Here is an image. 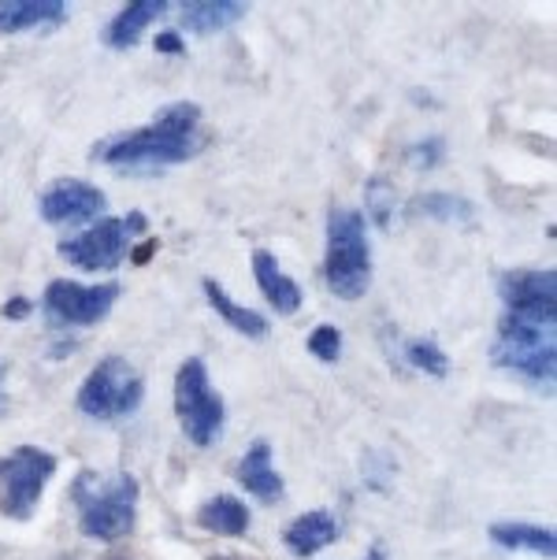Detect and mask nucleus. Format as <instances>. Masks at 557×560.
Returning <instances> with one entry per match:
<instances>
[{"label": "nucleus", "mask_w": 557, "mask_h": 560, "mask_svg": "<svg viewBox=\"0 0 557 560\" xmlns=\"http://www.w3.org/2000/svg\"><path fill=\"white\" fill-rule=\"evenodd\" d=\"M201 145H205L201 108L190 101H178L160 108V116L149 127L135 130V135L101 141L93 149V160L119 171H135V175H149V171L186 164V160L201 153Z\"/></svg>", "instance_id": "f257e3e1"}, {"label": "nucleus", "mask_w": 557, "mask_h": 560, "mask_svg": "<svg viewBox=\"0 0 557 560\" xmlns=\"http://www.w3.org/2000/svg\"><path fill=\"white\" fill-rule=\"evenodd\" d=\"M71 498L79 505V527L86 538L97 542H116L130 535L138 509V482L130 476H97L82 471L71 487Z\"/></svg>", "instance_id": "f03ea898"}, {"label": "nucleus", "mask_w": 557, "mask_h": 560, "mask_svg": "<svg viewBox=\"0 0 557 560\" xmlns=\"http://www.w3.org/2000/svg\"><path fill=\"white\" fill-rule=\"evenodd\" d=\"M327 290L343 301H361L372 287V249H368L364 215L353 208H335L327 215Z\"/></svg>", "instance_id": "7ed1b4c3"}, {"label": "nucleus", "mask_w": 557, "mask_h": 560, "mask_svg": "<svg viewBox=\"0 0 557 560\" xmlns=\"http://www.w3.org/2000/svg\"><path fill=\"white\" fill-rule=\"evenodd\" d=\"M490 360L506 372L521 375L524 383H532L535 390H554V372H557V346H554V327L550 323H535L521 316L498 319V338L490 349Z\"/></svg>", "instance_id": "20e7f679"}, {"label": "nucleus", "mask_w": 557, "mask_h": 560, "mask_svg": "<svg viewBox=\"0 0 557 560\" xmlns=\"http://www.w3.org/2000/svg\"><path fill=\"white\" fill-rule=\"evenodd\" d=\"M175 416L183 423V434L194 445L209 450L223 439V420H227V408L223 397L212 390L209 383V368H205L201 357L183 360L175 375Z\"/></svg>", "instance_id": "39448f33"}, {"label": "nucleus", "mask_w": 557, "mask_h": 560, "mask_svg": "<svg viewBox=\"0 0 557 560\" xmlns=\"http://www.w3.org/2000/svg\"><path fill=\"white\" fill-rule=\"evenodd\" d=\"M141 397H146V383H141L138 368L123 357H105L79 386V412L90 420H123L135 416Z\"/></svg>", "instance_id": "423d86ee"}, {"label": "nucleus", "mask_w": 557, "mask_h": 560, "mask_svg": "<svg viewBox=\"0 0 557 560\" xmlns=\"http://www.w3.org/2000/svg\"><path fill=\"white\" fill-rule=\"evenodd\" d=\"M146 223L149 220L141 212L108 215V220H97L82 234H74V238L60 242V256L82 271H116L127 260L135 238L146 231Z\"/></svg>", "instance_id": "0eeeda50"}, {"label": "nucleus", "mask_w": 557, "mask_h": 560, "mask_svg": "<svg viewBox=\"0 0 557 560\" xmlns=\"http://www.w3.org/2000/svg\"><path fill=\"white\" fill-rule=\"evenodd\" d=\"M53 471L56 457L37 445H19L8 457H0V512L12 520H31Z\"/></svg>", "instance_id": "6e6552de"}, {"label": "nucleus", "mask_w": 557, "mask_h": 560, "mask_svg": "<svg viewBox=\"0 0 557 560\" xmlns=\"http://www.w3.org/2000/svg\"><path fill=\"white\" fill-rule=\"evenodd\" d=\"M119 301V282H101V287H82L71 279H56L45 287L42 308L56 327H93L112 312Z\"/></svg>", "instance_id": "1a4fd4ad"}, {"label": "nucleus", "mask_w": 557, "mask_h": 560, "mask_svg": "<svg viewBox=\"0 0 557 560\" xmlns=\"http://www.w3.org/2000/svg\"><path fill=\"white\" fill-rule=\"evenodd\" d=\"M502 305L509 316L557 323V279L554 271H506L498 282Z\"/></svg>", "instance_id": "9d476101"}, {"label": "nucleus", "mask_w": 557, "mask_h": 560, "mask_svg": "<svg viewBox=\"0 0 557 560\" xmlns=\"http://www.w3.org/2000/svg\"><path fill=\"white\" fill-rule=\"evenodd\" d=\"M42 220L45 223H93L105 215L108 197L97 186L79 183V178H60L42 194Z\"/></svg>", "instance_id": "9b49d317"}, {"label": "nucleus", "mask_w": 557, "mask_h": 560, "mask_svg": "<svg viewBox=\"0 0 557 560\" xmlns=\"http://www.w3.org/2000/svg\"><path fill=\"white\" fill-rule=\"evenodd\" d=\"M253 279H257L264 301H268L279 316H294V312L301 308V287L290 279V275H282L279 260L268 249L253 253Z\"/></svg>", "instance_id": "f8f14e48"}, {"label": "nucleus", "mask_w": 557, "mask_h": 560, "mask_svg": "<svg viewBox=\"0 0 557 560\" xmlns=\"http://www.w3.org/2000/svg\"><path fill=\"white\" fill-rule=\"evenodd\" d=\"M338 520L332 509H313L305 512V516H298L294 524L287 527V535H282V542L294 557H316L320 549H327L338 538Z\"/></svg>", "instance_id": "ddd939ff"}, {"label": "nucleus", "mask_w": 557, "mask_h": 560, "mask_svg": "<svg viewBox=\"0 0 557 560\" xmlns=\"http://www.w3.org/2000/svg\"><path fill=\"white\" fill-rule=\"evenodd\" d=\"M63 19H68V4L63 0H0V34L60 26Z\"/></svg>", "instance_id": "4468645a"}, {"label": "nucleus", "mask_w": 557, "mask_h": 560, "mask_svg": "<svg viewBox=\"0 0 557 560\" xmlns=\"http://www.w3.org/2000/svg\"><path fill=\"white\" fill-rule=\"evenodd\" d=\"M239 482L257 501H264V505H276V501H282V476H279L276 468H271V445L264 442V439L253 442L250 453L242 457Z\"/></svg>", "instance_id": "2eb2a0df"}, {"label": "nucleus", "mask_w": 557, "mask_h": 560, "mask_svg": "<svg viewBox=\"0 0 557 560\" xmlns=\"http://www.w3.org/2000/svg\"><path fill=\"white\" fill-rule=\"evenodd\" d=\"M164 12H167V0H130V4L108 23L105 42L112 49H135L141 42V34H146V26L156 23Z\"/></svg>", "instance_id": "dca6fc26"}, {"label": "nucleus", "mask_w": 557, "mask_h": 560, "mask_svg": "<svg viewBox=\"0 0 557 560\" xmlns=\"http://www.w3.org/2000/svg\"><path fill=\"white\" fill-rule=\"evenodd\" d=\"M242 15H245L242 0H190V4H183V12H178V23L190 34H216V31L234 26Z\"/></svg>", "instance_id": "f3484780"}, {"label": "nucleus", "mask_w": 557, "mask_h": 560, "mask_svg": "<svg viewBox=\"0 0 557 560\" xmlns=\"http://www.w3.org/2000/svg\"><path fill=\"white\" fill-rule=\"evenodd\" d=\"M197 524L205 530H212V535L239 538L250 530V509H245L239 498H231V493H220V498L205 501V505L197 509Z\"/></svg>", "instance_id": "a211bd4d"}, {"label": "nucleus", "mask_w": 557, "mask_h": 560, "mask_svg": "<svg viewBox=\"0 0 557 560\" xmlns=\"http://www.w3.org/2000/svg\"><path fill=\"white\" fill-rule=\"evenodd\" d=\"M490 542L513 549V553H535V557H554L557 538L554 530L535 527V524H495L490 527Z\"/></svg>", "instance_id": "6ab92c4d"}, {"label": "nucleus", "mask_w": 557, "mask_h": 560, "mask_svg": "<svg viewBox=\"0 0 557 560\" xmlns=\"http://www.w3.org/2000/svg\"><path fill=\"white\" fill-rule=\"evenodd\" d=\"M205 298H209V305L220 312V316L231 323L239 335L253 338V341L268 338V319H264L260 312H253V308H245V305H239V301L227 298V290L216 279H205Z\"/></svg>", "instance_id": "aec40b11"}, {"label": "nucleus", "mask_w": 557, "mask_h": 560, "mask_svg": "<svg viewBox=\"0 0 557 560\" xmlns=\"http://www.w3.org/2000/svg\"><path fill=\"white\" fill-rule=\"evenodd\" d=\"M409 208L417 215L436 220V223H453V226L476 223V208H472V201H465V197H453V194H423Z\"/></svg>", "instance_id": "412c9836"}, {"label": "nucleus", "mask_w": 557, "mask_h": 560, "mask_svg": "<svg viewBox=\"0 0 557 560\" xmlns=\"http://www.w3.org/2000/svg\"><path fill=\"white\" fill-rule=\"evenodd\" d=\"M405 360H409L417 372L436 375V378H446L450 372V360L436 341H409V346H405Z\"/></svg>", "instance_id": "4be33fe9"}, {"label": "nucleus", "mask_w": 557, "mask_h": 560, "mask_svg": "<svg viewBox=\"0 0 557 560\" xmlns=\"http://www.w3.org/2000/svg\"><path fill=\"white\" fill-rule=\"evenodd\" d=\"M309 353L324 360V364H335L343 357V330L332 327V323H320L313 335H309Z\"/></svg>", "instance_id": "5701e85b"}, {"label": "nucleus", "mask_w": 557, "mask_h": 560, "mask_svg": "<svg viewBox=\"0 0 557 560\" xmlns=\"http://www.w3.org/2000/svg\"><path fill=\"white\" fill-rule=\"evenodd\" d=\"M368 215H375V223L391 226V215H394V189L383 183V178H372L368 183Z\"/></svg>", "instance_id": "b1692460"}, {"label": "nucleus", "mask_w": 557, "mask_h": 560, "mask_svg": "<svg viewBox=\"0 0 557 560\" xmlns=\"http://www.w3.org/2000/svg\"><path fill=\"white\" fill-rule=\"evenodd\" d=\"M409 164L413 167H420V171H431V167H439L442 164V156H446V141L442 138H423L417 141V145H409Z\"/></svg>", "instance_id": "393cba45"}, {"label": "nucleus", "mask_w": 557, "mask_h": 560, "mask_svg": "<svg viewBox=\"0 0 557 560\" xmlns=\"http://www.w3.org/2000/svg\"><path fill=\"white\" fill-rule=\"evenodd\" d=\"M31 312H34L31 301H26V298H12V301L4 305V319H26Z\"/></svg>", "instance_id": "a878e982"}, {"label": "nucleus", "mask_w": 557, "mask_h": 560, "mask_svg": "<svg viewBox=\"0 0 557 560\" xmlns=\"http://www.w3.org/2000/svg\"><path fill=\"white\" fill-rule=\"evenodd\" d=\"M156 49L160 52H183L186 45H183V37H178V34H160L156 37Z\"/></svg>", "instance_id": "bb28decb"}, {"label": "nucleus", "mask_w": 557, "mask_h": 560, "mask_svg": "<svg viewBox=\"0 0 557 560\" xmlns=\"http://www.w3.org/2000/svg\"><path fill=\"white\" fill-rule=\"evenodd\" d=\"M364 560H386V546L383 542H375L372 549H368V557Z\"/></svg>", "instance_id": "cd10ccee"}, {"label": "nucleus", "mask_w": 557, "mask_h": 560, "mask_svg": "<svg viewBox=\"0 0 557 560\" xmlns=\"http://www.w3.org/2000/svg\"><path fill=\"white\" fill-rule=\"evenodd\" d=\"M4 405H8V401H4V394H0V412H4Z\"/></svg>", "instance_id": "c85d7f7f"}]
</instances>
